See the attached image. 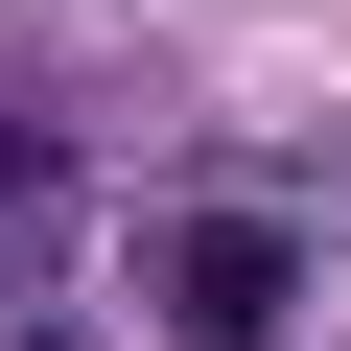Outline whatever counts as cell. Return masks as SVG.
<instances>
[{"label": "cell", "mask_w": 351, "mask_h": 351, "mask_svg": "<svg viewBox=\"0 0 351 351\" xmlns=\"http://www.w3.org/2000/svg\"><path fill=\"white\" fill-rule=\"evenodd\" d=\"M141 281H164V351H281V328H304V234L234 211V188H211V211H164Z\"/></svg>", "instance_id": "cell-1"}, {"label": "cell", "mask_w": 351, "mask_h": 351, "mask_svg": "<svg viewBox=\"0 0 351 351\" xmlns=\"http://www.w3.org/2000/svg\"><path fill=\"white\" fill-rule=\"evenodd\" d=\"M47 211H71V164H47V117H0V258H47Z\"/></svg>", "instance_id": "cell-2"}, {"label": "cell", "mask_w": 351, "mask_h": 351, "mask_svg": "<svg viewBox=\"0 0 351 351\" xmlns=\"http://www.w3.org/2000/svg\"><path fill=\"white\" fill-rule=\"evenodd\" d=\"M24 351H71V328H24Z\"/></svg>", "instance_id": "cell-3"}]
</instances>
